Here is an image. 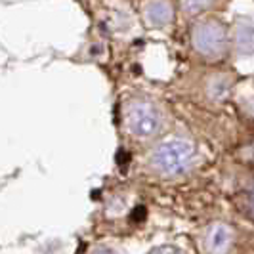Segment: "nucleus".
<instances>
[{
	"mask_svg": "<svg viewBox=\"0 0 254 254\" xmlns=\"http://www.w3.org/2000/svg\"><path fill=\"white\" fill-rule=\"evenodd\" d=\"M195 157V149L190 141L186 140H172L159 145L151 157L153 166L166 176H178L191 168Z\"/></svg>",
	"mask_w": 254,
	"mask_h": 254,
	"instance_id": "f257e3e1",
	"label": "nucleus"
},
{
	"mask_svg": "<svg viewBox=\"0 0 254 254\" xmlns=\"http://www.w3.org/2000/svg\"><path fill=\"white\" fill-rule=\"evenodd\" d=\"M214 0H182V8L188 15H197L204 12L208 6H212Z\"/></svg>",
	"mask_w": 254,
	"mask_h": 254,
	"instance_id": "0eeeda50",
	"label": "nucleus"
},
{
	"mask_svg": "<svg viewBox=\"0 0 254 254\" xmlns=\"http://www.w3.org/2000/svg\"><path fill=\"white\" fill-rule=\"evenodd\" d=\"M251 210H253L254 214V190H253V195H251Z\"/></svg>",
	"mask_w": 254,
	"mask_h": 254,
	"instance_id": "1a4fd4ad",
	"label": "nucleus"
},
{
	"mask_svg": "<svg viewBox=\"0 0 254 254\" xmlns=\"http://www.w3.org/2000/svg\"><path fill=\"white\" fill-rule=\"evenodd\" d=\"M127 123L134 136L149 138L153 134H157L159 128H161V115L151 103L138 102L130 105L127 115Z\"/></svg>",
	"mask_w": 254,
	"mask_h": 254,
	"instance_id": "7ed1b4c3",
	"label": "nucleus"
},
{
	"mask_svg": "<svg viewBox=\"0 0 254 254\" xmlns=\"http://www.w3.org/2000/svg\"><path fill=\"white\" fill-rule=\"evenodd\" d=\"M149 17H151V21L163 25L170 19V6L166 4L165 0H155L151 4V8H149Z\"/></svg>",
	"mask_w": 254,
	"mask_h": 254,
	"instance_id": "423d86ee",
	"label": "nucleus"
},
{
	"mask_svg": "<svg viewBox=\"0 0 254 254\" xmlns=\"http://www.w3.org/2000/svg\"><path fill=\"white\" fill-rule=\"evenodd\" d=\"M235 48L241 54H253L254 52V27L249 21H241L235 25Z\"/></svg>",
	"mask_w": 254,
	"mask_h": 254,
	"instance_id": "39448f33",
	"label": "nucleus"
},
{
	"mask_svg": "<svg viewBox=\"0 0 254 254\" xmlns=\"http://www.w3.org/2000/svg\"><path fill=\"white\" fill-rule=\"evenodd\" d=\"M231 245H233V233L228 226L216 224L210 229V233L206 237V247H208L210 254H228Z\"/></svg>",
	"mask_w": 254,
	"mask_h": 254,
	"instance_id": "20e7f679",
	"label": "nucleus"
},
{
	"mask_svg": "<svg viewBox=\"0 0 254 254\" xmlns=\"http://www.w3.org/2000/svg\"><path fill=\"white\" fill-rule=\"evenodd\" d=\"M193 44L197 52H201L206 58H216L226 50V29L220 21L208 19L195 27Z\"/></svg>",
	"mask_w": 254,
	"mask_h": 254,
	"instance_id": "f03ea898",
	"label": "nucleus"
},
{
	"mask_svg": "<svg viewBox=\"0 0 254 254\" xmlns=\"http://www.w3.org/2000/svg\"><path fill=\"white\" fill-rule=\"evenodd\" d=\"M149 254H184V253L178 251V249H174V247H159V249L151 251Z\"/></svg>",
	"mask_w": 254,
	"mask_h": 254,
	"instance_id": "6e6552de",
	"label": "nucleus"
}]
</instances>
